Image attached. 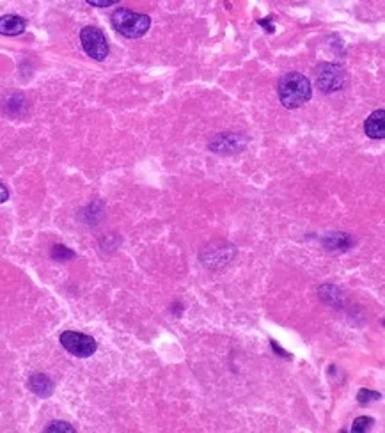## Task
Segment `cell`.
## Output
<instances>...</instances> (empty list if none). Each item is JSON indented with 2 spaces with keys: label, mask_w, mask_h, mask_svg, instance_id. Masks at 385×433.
Masks as SVG:
<instances>
[{
  "label": "cell",
  "mask_w": 385,
  "mask_h": 433,
  "mask_svg": "<svg viewBox=\"0 0 385 433\" xmlns=\"http://www.w3.org/2000/svg\"><path fill=\"white\" fill-rule=\"evenodd\" d=\"M89 6H94V8H108V6L117 4L119 0H86Z\"/></svg>",
  "instance_id": "4fadbf2b"
},
{
  "label": "cell",
  "mask_w": 385,
  "mask_h": 433,
  "mask_svg": "<svg viewBox=\"0 0 385 433\" xmlns=\"http://www.w3.org/2000/svg\"><path fill=\"white\" fill-rule=\"evenodd\" d=\"M80 43L86 54L94 61H105L108 55V43L105 34L98 27L87 25L80 33Z\"/></svg>",
  "instance_id": "3957f363"
},
{
  "label": "cell",
  "mask_w": 385,
  "mask_h": 433,
  "mask_svg": "<svg viewBox=\"0 0 385 433\" xmlns=\"http://www.w3.org/2000/svg\"><path fill=\"white\" fill-rule=\"evenodd\" d=\"M61 345L75 357H91L96 352L98 345L94 337L87 336V334L75 333V330H66L61 334Z\"/></svg>",
  "instance_id": "277c9868"
},
{
  "label": "cell",
  "mask_w": 385,
  "mask_h": 433,
  "mask_svg": "<svg viewBox=\"0 0 385 433\" xmlns=\"http://www.w3.org/2000/svg\"><path fill=\"white\" fill-rule=\"evenodd\" d=\"M29 389L33 391L36 396L48 398L52 393H54V383H52V380L48 379L47 375H43V373H36V375H33L29 379Z\"/></svg>",
  "instance_id": "ba28073f"
},
{
  "label": "cell",
  "mask_w": 385,
  "mask_h": 433,
  "mask_svg": "<svg viewBox=\"0 0 385 433\" xmlns=\"http://www.w3.org/2000/svg\"><path fill=\"white\" fill-rule=\"evenodd\" d=\"M47 432H50V433H57V432L75 433V428H73V426H71V425H68V422H62V421H55V422H50V425H48Z\"/></svg>",
  "instance_id": "8fae6325"
},
{
  "label": "cell",
  "mask_w": 385,
  "mask_h": 433,
  "mask_svg": "<svg viewBox=\"0 0 385 433\" xmlns=\"http://www.w3.org/2000/svg\"><path fill=\"white\" fill-rule=\"evenodd\" d=\"M112 27L117 30L119 34H122L125 37H130V40H137L142 37L151 27V18L148 15H142V13H135L132 9H117V11L112 13Z\"/></svg>",
  "instance_id": "7a4b0ae2"
},
{
  "label": "cell",
  "mask_w": 385,
  "mask_h": 433,
  "mask_svg": "<svg viewBox=\"0 0 385 433\" xmlns=\"http://www.w3.org/2000/svg\"><path fill=\"white\" fill-rule=\"evenodd\" d=\"M373 419L371 417H357L355 421H353V426H352V432L353 433H360V432H367L369 429V426H373Z\"/></svg>",
  "instance_id": "30bf717a"
},
{
  "label": "cell",
  "mask_w": 385,
  "mask_h": 433,
  "mask_svg": "<svg viewBox=\"0 0 385 433\" xmlns=\"http://www.w3.org/2000/svg\"><path fill=\"white\" fill-rule=\"evenodd\" d=\"M27 20L18 15H6L0 16V34L2 36H18V34L25 33Z\"/></svg>",
  "instance_id": "52a82bcc"
},
{
  "label": "cell",
  "mask_w": 385,
  "mask_h": 433,
  "mask_svg": "<svg viewBox=\"0 0 385 433\" xmlns=\"http://www.w3.org/2000/svg\"><path fill=\"white\" fill-rule=\"evenodd\" d=\"M9 199V192H8V188L4 187V185L0 183V204H2V202H6Z\"/></svg>",
  "instance_id": "5bb4252c"
},
{
  "label": "cell",
  "mask_w": 385,
  "mask_h": 433,
  "mask_svg": "<svg viewBox=\"0 0 385 433\" xmlns=\"http://www.w3.org/2000/svg\"><path fill=\"white\" fill-rule=\"evenodd\" d=\"M364 132L369 139H380L385 137V110H374L364 123Z\"/></svg>",
  "instance_id": "8992f818"
},
{
  "label": "cell",
  "mask_w": 385,
  "mask_h": 433,
  "mask_svg": "<svg viewBox=\"0 0 385 433\" xmlns=\"http://www.w3.org/2000/svg\"><path fill=\"white\" fill-rule=\"evenodd\" d=\"M321 71L318 75V86L323 93H332V91H338L341 87H345L346 83V73L343 71L339 66L334 64H323L321 66Z\"/></svg>",
  "instance_id": "5b68a950"
},
{
  "label": "cell",
  "mask_w": 385,
  "mask_h": 433,
  "mask_svg": "<svg viewBox=\"0 0 385 433\" xmlns=\"http://www.w3.org/2000/svg\"><path fill=\"white\" fill-rule=\"evenodd\" d=\"M279 98L281 103L286 108H299L306 105L313 96V87H311L309 79L302 73H286L281 80H279Z\"/></svg>",
  "instance_id": "6da1fadb"
},
{
  "label": "cell",
  "mask_w": 385,
  "mask_h": 433,
  "mask_svg": "<svg viewBox=\"0 0 385 433\" xmlns=\"http://www.w3.org/2000/svg\"><path fill=\"white\" fill-rule=\"evenodd\" d=\"M52 258L57 261L73 260V258H75V253L69 250L68 247H64V246H54V249H52Z\"/></svg>",
  "instance_id": "9c48e42d"
},
{
  "label": "cell",
  "mask_w": 385,
  "mask_h": 433,
  "mask_svg": "<svg viewBox=\"0 0 385 433\" xmlns=\"http://www.w3.org/2000/svg\"><path fill=\"white\" fill-rule=\"evenodd\" d=\"M357 400H359L360 403H369V401L380 400V394L374 393V391L362 389V391H360V393H359V396H357Z\"/></svg>",
  "instance_id": "7c38bea8"
}]
</instances>
